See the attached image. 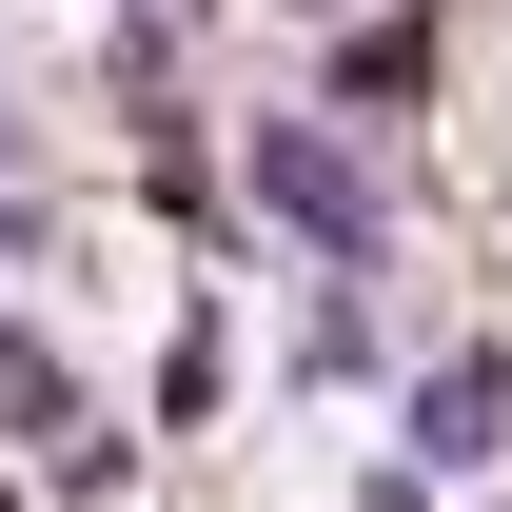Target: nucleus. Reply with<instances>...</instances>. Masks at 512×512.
I'll return each instance as SVG.
<instances>
[{
  "label": "nucleus",
  "mask_w": 512,
  "mask_h": 512,
  "mask_svg": "<svg viewBox=\"0 0 512 512\" xmlns=\"http://www.w3.org/2000/svg\"><path fill=\"white\" fill-rule=\"evenodd\" d=\"M237 158H256V217H276V237H316V256H375V237H394L375 158H355L335 119H256Z\"/></svg>",
  "instance_id": "obj_1"
},
{
  "label": "nucleus",
  "mask_w": 512,
  "mask_h": 512,
  "mask_svg": "<svg viewBox=\"0 0 512 512\" xmlns=\"http://www.w3.org/2000/svg\"><path fill=\"white\" fill-rule=\"evenodd\" d=\"M473 453H512V355H434L414 375V473H473Z\"/></svg>",
  "instance_id": "obj_2"
},
{
  "label": "nucleus",
  "mask_w": 512,
  "mask_h": 512,
  "mask_svg": "<svg viewBox=\"0 0 512 512\" xmlns=\"http://www.w3.org/2000/svg\"><path fill=\"white\" fill-rule=\"evenodd\" d=\"M0 414H20V434H60V414H79V375L40 355V335H0Z\"/></svg>",
  "instance_id": "obj_3"
},
{
  "label": "nucleus",
  "mask_w": 512,
  "mask_h": 512,
  "mask_svg": "<svg viewBox=\"0 0 512 512\" xmlns=\"http://www.w3.org/2000/svg\"><path fill=\"white\" fill-rule=\"evenodd\" d=\"M0 256H40V197H0Z\"/></svg>",
  "instance_id": "obj_4"
},
{
  "label": "nucleus",
  "mask_w": 512,
  "mask_h": 512,
  "mask_svg": "<svg viewBox=\"0 0 512 512\" xmlns=\"http://www.w3.org/2000/svg\"><path fill=\"white\" fill-rule=\"evenodd\" d=\"M0 178H20V119H0Z\"/></svg>",
  "instance_id": "obj_5"
}]
</instances>
